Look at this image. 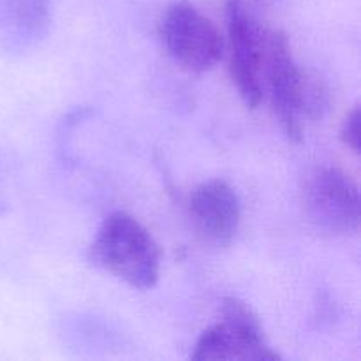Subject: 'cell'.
Listing matches in <instances>:
<instances>
[{
    "mask_svg": "<svg viewBox=\"0 0 361 361\" xmlns=\"http://www.w3.org/2000/svg\"><path fill=\"white\" fill-rule=\"evenodd\" d=\"M90 259L95 267L136 289H152L161 274V250L157 242L137 219L115 212L102 221Z\"/></svg>",
    "mask_w": 361,
    "mask_h": 361,
    "instance_id": "cell-1",
    "label": "cell"
},
{
    "mask_svg": "<svg viewBox=\"0 0 361 361\" xmlns=\"http://www.w3.org/2000/svg\"><path fill=\"white\" fill-rule=\"evenodd\" d=\"M190 358L275 361L281 356L264 338L254 310L240 300L226 298L221 305V321L201 334Z\"/></svg>",
    "mask_w": 361,
    "mask_h": 361,
    "instance_id": "cell-2",
    "label": "cell"
},
{
    "mask_svg": "<svg viewBox=\"0 0 361 361\" xmlns=\"http://www.w3.org/2000/svg\"><path fill=\"white\" fill-rule=\"evenodd\" d=\"M159 35L171 59L190 73L214 69L224 51V39L212 20L192 4L175 2L159 21Z\"/></svg>",
    "mask_w": 361,
    "mask_h": 361,
    "instance_id": "cell-3",
    "label": "cell"
},
{
    "mask_svg": "<svg viewBox=\"0 0 361 361\" xmlns=\"http://www.w3.org/2000/svg\"><path fill=\"white\" fill-rule=\"evenodd\" d=\"M263 76L270 90L271 108L291 143L303 140L307 74L296 66L284 32H267Z\"/></svg>",
    "mask_w": 361,
    "mask_h": 361,
    "instance_id": "cell-4",
    "label": "cell"
},
{
    "mask_svg": "<svg viewBox=\"0 0 361 361\" xmlns=\"http://www.w3.org/2000/svg\"><path fill=\"white\" fill-rule=\"evenodd\" d=\"M303 204L310 224L324 235H351L360 228V190L338 168L324 166L309 176Z\"/></svg>",
    "mask_w": 361,
    "mask_h": 361,
    "instance_id": "cell-5",
    "label": "cell"
},
{
    "mask_svg": "<svg viewBox=\"0 0 361 361\" xmlns=\"http://www.w3.org/2000/svg\"><path fill=\"white\" fill-rule=\"evenodd\" d=\"M228 37L231 59L229 69L240 97L249 108L263 99V63L267 32L257 21L249 0H228Z\"/></svg>",
    "mask_w": 361,
    "mask_h": 361,
    "instance_id": "cell-6",
    "label": "cell"
},
{
    "mask_svg": "<svg viewBox=\"0 0 361 361\" xmlns=\"http://www.w3.org/2000/svg\"><path fill=\"white\" fill-rule=\"evenodd\" d=\"M189 215L196 231L208 243L226 247L238 233L242 208L229 183L210 180L192 190L189 197Z\"/></svg>",
    "mask_w": 361,
    "mask_h": 361,
    "instance_id": "cell-7",
    "label": "cell"
},
{
    "mask_svg": "<svg viewBox=\"0 0 361 361\" xmlns=\"http://www.w3.org/2000/svg\"><path fill=\"white\" fill-rule=\"evenodd\" d=\"M4 21L16 32L34 35L49 21V0H0Z\"/></svg>",
    "mask_w": 361,
    "mask_h": 361,
    "instance_id": "cell-8",
    "label": "cell"
},
{
    "mask_svg": "<svg viewBox=\"0 0 361 361\" xmlns=\"http://www.w3.org/2000/svg\"><path fill=\"white\" fill-rule=\"evenodd\" d=\"M341 140L349 150L355 154H360V108L355 106L348 116H345L344 123L341 129Z\"/></svg>",
    "mask_w": 361,
    "mask_h": 361,
    "instance_id": "cell-9",
    "label": "cell"
},
{
    "mask_svg": "<svg viewBox=\"0 0 361 361\" xmlns=\"http://www.w3.org/2000/svg\"><path fill=\"white\" fill-rule=\"evenodd\" d=\"M270 2H275V0H270Z\"/></svg>",
    "mask_w": 361,
    "mask_h": 361,
    "instance_id": "cell-10",
    "label": "cell"
}]
</instances>
